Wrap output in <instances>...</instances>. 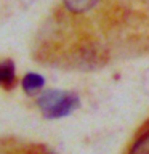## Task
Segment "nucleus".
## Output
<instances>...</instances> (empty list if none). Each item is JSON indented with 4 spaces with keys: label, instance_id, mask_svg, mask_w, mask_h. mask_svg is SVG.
Here are the masks:
<instances>
[{
    "label": "nucleus",
    "instance_id": "2",
    "mask_svg": "<svg viewBox=\"0 0 149 154\" xmlns=\"http://www.w3.org/2000/svg\"><path fill=\"white\" fill-rule=\"evenodd\" d=\"M23 88L26 91L27 95H34L37 93L40 88H43V85H45V80H43V77L40 74H35V72H29L23 77Z\"/></svg>",
    "mask_w": 149,
    "mask_h": 154
},
{
    "label": "nucleus",
    "instance_id": "5",
    "mask_svg": "<svg viewBox=\"0 0 149 154\" xmlns=\"http://www.w3.org/2000/svg\"><path fill=\"white\" fill-rule=\"evenodd\" d=\"M128 154H149V130L144 132L136 141L133 143Z\"/></svg>",
    "mask_w": 149,
    "mask_h": 154
},
{
    "label": "nucleus",
    "instance_id": "6",
    "mask_svg": "<svg viewBox=\"0 0 149 154\" xmlns=\"http://www.w3.org/2000/svg\"><path fill=\"white\" fill-rule=\"evenodd\" d=\"M48 154H51V152H48Z\"/></svg>",
    "mask_w": 149,
    "mask_h": 154
},
{
    "label": "nucleus",
    "instance_id": "3",
    "mask_svg": "<svg viewBox=\"0 0 149 154\" xmlns=\"http://www.w3.org/2000/svg\"><path fill=\"white\" fill-rule=\"evenodd\" d=\"M16 77V67L11 60L0 61V85H11Z\"/></svg>",
    "mask_w": 149,
    "mask_h": 154
},
{
    "label": "nucleus",
    "instance_id": "1",
    "mask_svg": "<svg viewBox=\"0 0 149 154\" xmlns=\"http://www.w3.org/2000/svg\"><path fill=\"white\" fill-rule=\"evenodd\" d=\"M37 106L48 119H59L72 114L80 106L79 96L72 91L47 90L38 96Z\"/></svg>",
    "mask_w": 149,
    "mask_h": 154
},
{
    "label": "nucleus",
    "instance_id": "4",
    "mask_svg": "<svg viewBox=\"0 0 149 154\" xmlns=\"http://www.w3.org/2000/svg\"><path fill=\"white\" fill-rule=\"evenodd\" d=\"M96 3L98 0H64V5L72 13H85L93 8Z\"/></svg>",
    "mask_w": 149,
    "mask_h": 154
}]
</instances>
